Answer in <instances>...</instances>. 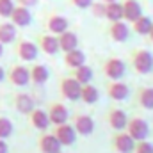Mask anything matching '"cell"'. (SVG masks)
<instances>
[{"mask_svg":"<svg viewBox=\"0 0 153 153\" xmlns=\"http://www.w3.org/2000/svg\"><path fill=\"white\" fill-rule=\"evenodd\" d=\"M107 34L109 38L116 41V43H125L128 36H130V25L125 22V20H119V22H111L109 23V29H107Z\"/></svg>","mask_w":153,"mask_h":153,"instance_id":"10","label":"cell"},{"mask_svg":"<svg viewBox=\"0 0 153 153\" xmlns=\"http://www.w3.org/2000/svg\"><path fill=\"white\" fill-rule=\"evenodd\" d=\"M38 53H39V48H38L36 43L27 41V39H22V41L16 43V55H18L22 61L30 62V61H34V59L38 57Z\"/></svg>","mask_w":153,"mask_h":153,"instance_id":"12","label":"cell"},{"mask_svg":"<svg viewBox=\"0 0 153 153\" xmlns=\"http://www.w3.org/2000/svg\"><path fill=\"white\" fill-rule=\"evenodd\" d=\"M46 112H48L50 123H52L53 126H55V125L68 123V119H70V112H68L66 105H64V103H61V102H52Z\"/></svg>","mask_w":153,"mask_h":153,"instance_id":"11","label":"cell"},{"mask_svg":"<svg viewBox=\"0 0 153 153\" xmlns=\"http://www.w3.org/2000/svg\"><path fill=\"white\" fill-rule=\"evenodd\" d=\"M59 39V48H61V52H70V50H75L78 48V36H76L73 30H64L62 34H59L57 36Z\"/></svg>","mask_w":153,"mask_h":153,"instance_id":"22","label":"cell"},{"mask_svg":"<svg viewBox=\"0 0 153 153\" xmlns=\"http://www.w3.org/2000/svg\"><path fill=\"white\" fill-rule=\"evenodd\" d=\"M146 38H148V41H150V43L153 45V27H152V30L148 32V36H146Z\"/></svg>","mask_w":153,"mask_h":153,"instance_id":"37","label":"cell"},{"mask_svg":"<svg viewBox=\"0 0 153 153\" xmlns=\"http://www.w3.org/2000/svg\"><path fill=\"white\" fill-rule=\"evenodd\" d=\"M102 70H103V75L109 80H121L125 71H126V64L119 57H109V59L103 61Z\"/></svg>","mask_w":153,"mask_h":153,"instance_id":"3","label":"cell"},{"mask_svg":"<svg viewBox=\"0 0 153 153\" xmlns=\"http://www.w3.org/2000/svg\"><path fill=\"white\" fill-rule=\"evenodd\" d=\"M71 76L75 78L78 84H89L93 80V68L87 64H82L75 70H71Z\"/></svg>","mask_w":153,"mask_h":153,"instance_id":"29","label":"cell"},{"mask_svg":"<svg viewBox=\"0 0 153 153\" xmlns=\"http://www.w3.org/2000/svg\"><path fill=\"white\" fill-rule=\"evenodd\" d=\"M29 119H30V125L36 128V130H41V132H46L48 126L52 125L50 123V117H48V112L39 109V107H34L32 112L29 114Z\"/></svg>","mask_w":153,"mask_h":153,"instance_id":"18","label":"cell"},{"mask_svg":"<svg viewBox=\"0 0 153 153\" xmlns=\"http://www.w3.org/2000/svg\"><path fill=\"white\" fill-rule=\"evenodd\" d=\"M111 146L116 153H134V146H135V141L125 132H116L111 139Z\"/></svg>","mask_w":153,"mask_h":153,"instance_id":"4","label":"cell"},{"mask_svg":"<svg viewBox=\"0 0 153 153\" xmlns=\"http://www.w3.org/2000/svg\"><path fill=\"white\" fill-rule=\"evenodd\" d=\"M16 25L11 22H2L0 23V43L2 45H11L16 41Z\"/></svg>","mask_w":153,"mask_h":153,"instance_id":"26","label":"cell"},{"mask_svg":"<svg viewBox=\"0 0 153 153\" xmlns=\"http://www.w3.org/2000/svg\"><path fill=\"white\" fill-rule=\"evenodd\" d=\"M71 125L75 128L76 135H91L94 132V121L87 114H75Z\"/></svg>","mask_w":153,"mask_h":153,"instance_id":"15","label":"cell"},{"mask_svg":"<svg viewBox=\"0 0 153 153\" xmlns=\"http://www.w3.org/2000/svg\"><path fill=\"white\" fill-rule=\"evenodd\" d=\"M14 5V0H0V18H9Z\"/></svg>","mask_w":153,"mask_h":153,"instance_id":"31","label":"cell"},{"mask_svg":"<svg viewBox=\"0 0 153 153\" xmlns=\"http://www.w3.org/2000/svg\"><path fill=\"white\" fill-rule=\"evenodd\" d=\"M64 64L70 68V70H75L78 66L85 64V53L80 50V48H75V50H70L64 53Z\"/></svg>","mask_w":153,"mask_h":153,"instance_id":"25","label":"cell"},{"mask_svg":"<svg viewBox=\"0 0 153 153\" xmlns=\"http://www.w3.org/2000/svg\"><path fill=\"white\" fill-rule=\"evenodd\" d=\"M135 102L141 109H146V111H153V87L152 85H143L137 89V94H135Z\"/></svg>","mask_w":153,"mask_h":153,"instance_id":"20","label":"cell"},{"mask_svg":"<svg viewBox=\"0 0 153 153\" xmlns=\"http://www.w3.org/2000/svg\"><path fill=\"white\" fill-rule=\"evenodd\" d=\"M153 27V20L146 14H141L135 22L130 23V30H134L137 36H148V32Z\"/></svg>","mask_w":153,"mask_h":153,"instance_id":"23","label":"cell"},{"mask_svg":"<svg viewBox=\"0 0 153 153\" xmlns=\"http://www.w3.org/2000/svg\"><path fill=\"white\" fill-rule=\"evenodd\" d=\"M121 5H123V20L126 23L135 22L143 14V7H141V4L137 0H123Z\"/></svg>","mask_w":153,"mask_h":153,"instance_id":"19","label":"cell"},{"mask_svg":"<svg viewBox=\"0 0 153 153\" xmlns=\"http://www.w3.org/2000/svg\"><path fill=\"white\" fill-rule=\"evenodd\" d=\"M38 146L41 153H61L62 150V144L57 141L53 134H43L38 141Z\"/></svg>","mask_w":153,"mask_h":153,"instance_id":"17","label":"cell"},{"mask_svg":"<svg viewBox=\"0 0 153 153\" xmlns=\"http://www.w3.org/2000/svg\"><path fill=\"white\" fill-rule=\"evenodd\" d=\"M107 123H109V126H111L112 130L121 132V130H125V128H126L128 116H126V112H125L123 109L114 107V109H111V111H109V114H107Z\"/></svg>","mask_w":153,"mask_h":153,"instance_id":"16","label":"cell"},{"mask_svg":"<svg viewBox=\"0 0 153 153\" xmlns=\"http://www.w3.org/2000/svg\"><path fill=\"white\" fill-rule=\"evenodd\" d=\"M7 78L13 85H18V87H23L30 82V70L23 64H14L9 73H7Z\"/></svg>","mask_w":153,"mask_h":153,"instance_id":"9","label":"cell"},{"mask_svg":"<svg viewBox=\"0 0 153 153\" xmlns=\"http://www.w3.org/2000/svg\"><path fill=\"white\" fill-rule=\"evenodd\" d=\"M80 87H82V84H78L73 76H64V78H61V84H59L62 98H66L70 102H76L80 98Z\"/></svg>","mask_w":153,"mask_h":153,"instance_id":"6","label":"cell"},{"mask_svg":"<svg viewBox=\"0 0 153 153\" xmlns=\"http://www.w3.org/2000/svg\"><path fill=\"white\" fill-rule=\"evenodd\" d=\"M4 78H5V70H4V68L0 66V82H2Z\"/></svg>","mask_w":153,"mask_h":153,"instance_id":"38","label":"cell"},{"mask_svg":"<svg viewBox=\"0 0 153 153\" xmlns=\"http://www.w3.org/2000/svg\"><path fill=\"white\" fill-rule=\"evenodd\" d=\"M98 98H100V91H98L96 85H93L91 82L89 84H82V87H80V98L78 100H82L87 105H93V103L98 102Z\"/></svg>","mask_w":153,"mask_h":153,"instance_id":"24","label":"cell"},{"mask_svg":"<svg viewBox=\"0 0 153 153\" xmlns=\"http://www.w3.org/2000/svg\"><path fill=\"white\" fill-rule=\"evenodd\" d=\"M105 91H107V96L114 102H123L128 98V85L123 82V80H109L105 84Z\"/></svg>","mask_w":153,"mask_h":153,"instance_id":"8","label":"cell"},{"mask_svg":"<svg viewBox=\"0 0 153 153\" xmlns=\"http://www.w3.org/2000/svg\"><path fill=\"white\" fill-rule=\"evenodd\" d=\"M38 48L43 53H46V55H55V53L61 52L57 36H55V34H50V32L41 34L38 38Z\"/></svg>","mask_w":153,"mask_h":153,"instance_id":"14","label":"cell"},{"mask_svg":"<svg viewBox=\"0 0 153 153\" xmlns=\"http://www.w3.org/2000/svg\"><path fill=\"white\" fill-rule=\"evenodd\" d=\"M16 4H18V5H25V7L30 9V7H34V5L38 4V0H16Z\"/></svg>","mask_w":153,"mask_h":153,"instance_id":"35","label":"cell"},{"mask_svg":"<svg viewBox=\"0 0 153 153\" xmlns=\"http://www.w3.org/2000/svg\"><path fill=\"white\" fill-rule=\"evenodd\" d=\"M105 20L111 22H119L123 20V5L119 0L114 2H105Z\"/></svg>","mask_w":153,"mask_h":153,"instance_id":"28","label":"cell"},{"mask_svg":"<svg viewBox=\"0 0 153 153\" xmlns=\"http://www.w3.org/2000/svg\"><path fill=\"white\" fill-rule=\"evenodd\" d=\"M45 27H46V30H48L50 34L59 36V34H62L64 30H68V29H70V22H68V18H66V16L53 13V14H48V16H46Z\"/></svg>","mask_w":153,"mask_h":153,"instance_id":"7","label":"cell"},{"mask_svg":"<svg viewBox=\"0 0 153 153\" xmlns=\"http://www.w3.org/2000/svg\"><path fill=\"white\" fill-rule=\"evenodd\" d=\"M130 66L139 75H148L153 71V53L146 48H134L130 52Z\"/></svg>","mask_w":153,"mask_h":153,"instance_id":"1","label":"cell"},{"mask_svg":"<svg viewBox=\"0 0 153 153\" xmlns=\"http://www.w3.org/2000/svg\"><path fill=\"white\" fill-rule=\"evenodd\" d=\"M52 134L57 137V141H59L62 146H71V144H75V141H76V132H75V128H73L71 123L55 125Z\"/></svg>","mask_w":153,"mask_h":153,"instance_id":"5","label":"cell"},{"mask_svg":"<svg viewBox=\"0 0 153 153\" xmlns=\"http://www.w3.org/2000/svg\"><path fill=\"white\" fill-rule=\"evenodd\" d=\"M29 70H30V82H32V84L43 85V84L48 82L50 71H48V68H46L45 64H34V66L29 68Z\"/></svg>","mask_w":153,"mask_h":153,"instance_id":"27","label":"cell"},{"mask_svg":"<svg viewBox=\"0 0 153 153\" xmlns=\"http://www.w3.org/2000/svg\"><path fill=\"white\" fill-rule=\"evenodd\" d=\"M36 105H34V98L30 96V94H27V93H18L16 96H14V109L20 112V114H30L32 112V109H34Z\"/></svg>","mask_w":153,"mask_h":153,"instance_id":"21","label":"cell"},{"mask_svg":"<svg viewBox=\"0 0 153 153\" xmlns=\"http://www.w3.org/2000/svg\"><path fill=\"white\" fill-rule=\"evenodd\" d=\"M91 13H93V16L94 18H105V2H94L93 0V4H91Z\"/></svg>","mask_w":153,"mask_h":153,"instance_id":"33","label":"cell"},{"mask_svg":"<svg viewBox=\"0 0 153 153\" xmlns=\"http://www.w3.org/2000/svg\"><path fill=\"white\" fill-rule=\"evenodd\" d=\"M2 55H4V45L0 43V57H2Z\"/></svg>","mask_w":153,"mask_h":153,"instance_id":"39","label":"cell"},{"mask_svg":"<svg viewBox=\"0 0 153 153\" xmlns=\"http://www.w3.org/2000/svg\"><path fill=\"white\" fill-rule=\"evenodd\" d=\"M0 153H9V146L4 139H0Z\"/></svg>","mask_w":153,"mask_h":153,"instance_id":"36","label":"cell"},{"mask_svg":"<svg viewBox=\"0 0 153 153\" xmlns=\"http://www.w3.org/2000/svg\"><path fill=\"white\" fill-rule=\"evenodd\" d=\"M102 2H114V0H102Z\"/></svg>","mask_w":153,"mask_h":153,"instance_id":"40","label":"cell"},{"mask_svg":"<svg viewBox=\"0 0 153 153\" xmlns=\"http://www.w3.org/2000/svg\"><path fill=\"white\" fill-rule=\"evenodd\" d=\"M13 134V121L5 116H0V139H7Z\"/></svg>","mask_w":153,"mask_h":153,"instance_id":"30","label":"cell"},{"mask_svg":"<svg viewBox=\"0 0 153 153\" xmlns=\"http://www.w3.org/2000/svg\"><path fill=\"white\" fill-rule=\"evenodd\" d=\"M125 132H126L134 141H143V139H148L150 125H148L146 119H143V117H139V116H134V117L128 119Z\"/></svg>","mask_w":153,"mask_h":153,"instance_id":"2","label":"cell"},{"mask_svg":"<svg viewBox=\"0 0 153 153\" xmlns=\"http://www.w3.org/2000/svg\"><path fill=\"white\" fill-rule=\"evenodd\" d=\"M134 153H153V144L150 141L143 139V141H135Z\"/></svg>","mask_w":153,"mask_h":153,"instance_id":"32","label":"cell"},{"mask_svg":"<svg viewBox=\"0 0 153 153\" xmlns=\"http://www.w3.org/2000/svg\"><path fill=\"white\" fill-rule=\"evenodd\" d=\"M9 20H11V23H14L16 27L23 29V27H29V25H30V22H32V13H30L29 7L16 4L14 9H13V13H11V16H9Z\"/></svg>","mask_w":153,"mask_h":153,"instance_id":"13","label":"cell"},{"mask_svg":"<svg viewBox=\"0 0 153 153\" xmlns=\"http://www.w3.org/2000/svg\"><path fill=\"white\" fill-rule=\"evenodd\" d=\"M70 4L75 5L76 9H89L91 4H93V0H70Z\"/></svg>","mask_w":153,"mask_h":153,"instance_id":"34","label":"cell"}]
</instances>
